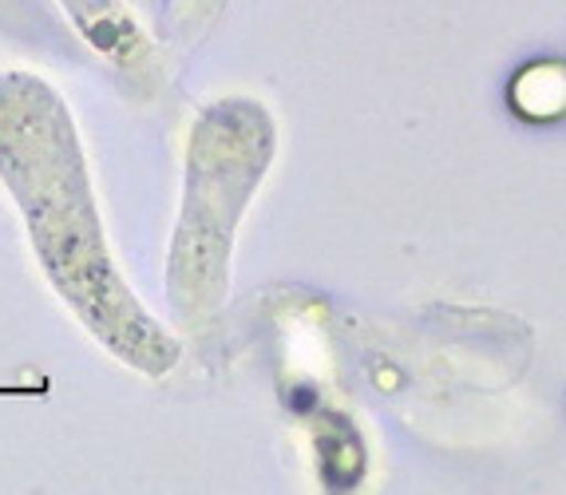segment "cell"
Wrapping results in <instances>:
<instances>
[{"instance_id":"4","label":"cell","mask_w":566,"mask_h":495,"mask_svg":"<svg viewBox=\"0 0 566 495\" xmlns=\"http://www.w3.org/2000/svg\"><path fill=\"white\" fill-rule=\"evenodd\" d=\"M230 0H179V24L187 32H199V29H210L222 9H227Z\"/></svg>"},{"instance_id":"3","label":"cell","mask_w":566,"mask_h":495,"mask_svg":"<svg viewBox=\"0 0 566 495\" xmlns=\"http://www.w3.org/2000/svg\"><path fill=\"white\" fill-rule=\"evenodd\" d=\"M87 49L112 60L115 67H139L147 60V36L127 0H60Z\"/></svg>"},{"instance_id":"1","label":"cell","mask_w":566,"mask_h":495,"mask_svg":"<svg viewBox=\"0 0 566 495\" xmlns=\"http://www.w3.org/2000/svg\"><path fill=\"white\" fill-rule=\"evenodd\" d=\"M0 182L17 199L48 286L76 322L119 365L167 377L179 365V337L115 266L76 119L32 72H0Z\"/></svg>"},{"instance_id":"2","label":"cell","mask_w":566,"mask_h":495,"mask_svg":"<svg viewBox=\"0 0 566 495\" xmlns=\"http://www.w3.org/2000/svg\"><path fill=\"white\" fill-rule=\"evenodd\" d=\"M274 151L277 124L262 99H214L190 127L182 207L167 257V302L187 329L210 325L227 305L238 227Z\"/></svg>"}]
</instances>
